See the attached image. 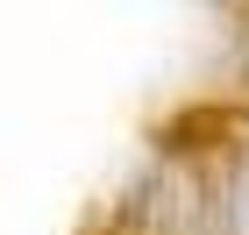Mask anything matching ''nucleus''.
Instances as JSON below:
<instances>
[{
  "instance_id": "1",
  "label": "nucleus",
  "mask_w": 249,
  "mask_h": 235,
  "mask_svg": "<svg viewBox=\"0 0 249 235\" xmlns=\"http://www.w3.org/2000/svg\"><path fill=\"white\" fill-rule=\"evenodd\" d=\"M213 164H221V235H249V114L228 121Z\"/></svg>"
}]
</instances>
